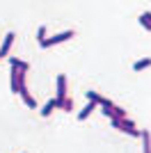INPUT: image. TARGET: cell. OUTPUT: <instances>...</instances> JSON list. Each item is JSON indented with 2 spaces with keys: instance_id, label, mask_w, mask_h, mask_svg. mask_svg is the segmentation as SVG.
<instances>
[{
  "instance_id": "obj_1",
  "label": "cell",
  "mask_w": 151,
  "mask_h": 153,
  "mask_svg": "<svg viewBox=\"0 0 151 153\" xmlns=\"http://www.w3.org/2000/svg\"><path fill=\"white\" fill-rule=\"evenodd\" d=\"M110 121H112V126L117 128V130H121V133L131 135V137H142V130H138L131 119H110Z\"/></svg>"
},
{
  "instance_id": "obj_2",
  "label": "cell",
  "mask_w": 151,
  "mask_h": 153,
  "mask_svg": "<svg viewBox=\"0 0 151 153\" xmlns=\"http://www.w3.org/2000/svg\"><path fill=\"white\" fill-rule=\"evenodd\" d=\"M23 85H28V82H25V73L21 69L9 66V87H12V91H14V94H19Z\"/></svg>"
},
{
  "instance_id": "obj_3",
  "label": "cell",
  "mask_w": 151,
  "mask_h": 153,
  "mask_svg": "<svg viewBox=\"0 0 151 153\" xmlns=\"http://www.w3.org/2000/svg\"><path fill=\"white\" fill-rule=\"evenodd\" d=\"M73 34H76L73 30L60 32V34H55V37H50V39H46L44 44H41V48H48V46H57V44H62V41H69V39L73 37Z\"/></svg>"
},
{
  "instance_id": "obj_4",
  "label": "cell",
  "mask_w": 151,
  "mask_h": 153,
  "mask_svg": "<svg viewBox=\"0 0 151 153\" xmlns=\"http://www.w3.org/2000/svg\"><path fill=\"white\" fill-rule=\"evenodd\" d=\"M55 98L57 101H67V76L60 73L57 76V91H55Z\"/></svg>"
},
{
  "instance_id": "obj_5",
  "label": "cell",
  "mask_w": 151,
  "mask_h": 153,
  "mask_svg": "<svg viewBox=\"0 0 151 153\" xmlns=\"http://www.w3.org/2000/svg\"><path fill=\"white\" fill-rule=\"evenodd\" d=\"M19 96L23 98V103H25L30 110H37V101H34V96H30V91H28V85H23V87H21Z\"/></svg>"
},
{
  "instance_id": "obj_6",
  "label": "cell",
  "mask_w": 151,
  "mask_h": 153,
  "mask_svg": "<svg viewBox=\"0 0 151 153\" xmlns=\"http://www.w3.org/2000/svg\"><path fill=\"white\" fill-rule=\"evenodd\" d=\"M14 37H16L14 32H7L5 34V41H2V46H0V59L9 55V48H12V44H14Z\"/></svg>"
},
{
  "instance_id": "obj_7",
  "label": "cell",
  "mask_w": 151,
  "mask_h": 153,
  "mask_svg": "<svg viewBox=\"0 0 151 153\" xmlns=\"http://www.w3.org/2000/svg\"><path fill=\"white\" fill-rule=\"evenodd\" d=\"M62 103L64 101H57V98H50L48 103H46L44 108H41V117H48L53 110H62Z\"/></svg>"
},
{
  "instance_id": "obj_8",
  "label": "cell",
  "mask_w": 151,
  "mask_h": 153,
  "mask_svg": "<svg viewBox=\"0 0 151 153\" xmlns=\"http://www.w3.org/2000/svg\"><path fill=\"white\" fill-rule=\"evenodd\" d=\"M99 108V105H96V103H92V101H87V105H85V108L80 110V112H78V121H85V119H87L89 114H92V112H94V110Z\"/></svg>"
},
{
  "instance_id": "obj_9",
  "label": "cell",
  "mask_w": 151,
  "mask_h": 153,
  "mask_svg": "<svg viewBox=\"0 0 151 153\" xmlns=\"http://www.w3.org/2000/svg\"><path fill=\"white\" fill-rule=\"evenodd\" d=\"M9 66H14V69H21L23 73H28V71H30V64L23 62V59H19V57H9Z\"/></svg>"
},
{
  "instance_id": "obj_10",
  "label": "cell",
  "mask_w": 151,
  "mask_h": 153,
  "mask_svg": "<svg viewBox=\"0 0 151 153\" xmlns=\"http://www.w3.org/2000/svg\"><path fill=\"white\" fill-rule=\"evenodd\" d=\"M142 153H151V133L142 130Z\"/></svg>"
},
{
  "instance_id": "obj_11",
  "label": "cell",
  "mask_w": 151,
  "mask_h": 153,
  "mask_svg": "<svg viewBox=\"0 0 151 153\" xmlns=\"http://www.w3.org/2000/svg\"><path fill=\"white\" fill-rule=\"evenodd\" d=\"M151 66V57H142V59H138V62L133 64V71H144V69H149Z\"/></svg>"
},
{
  "instance_id": "obj_12",
  "label": "cell",
  "mask_w": 151,
  "mask_h": 153,
  "mask_svg": "<svg viewBox=\"0 0 151 153\" xmlns=\"http://www.w3.org/2000/svg\"><path fill=\"white\" fill-rule=\"evenodd\" d=\"M140 25L144 27V30H149L151 32V12H144V14H140Z\"/></svg>"
},
{
  "instance_id": "obj_13",
  "label": "cell",
  "mask_w": 151,
  "mask_h": 153,
  "mask_svg": "<svg viewBox=\"0 0 151 153\" xmlns=\"http://www.w3.org/2000/svg\"><path fill=\"white\" fill-rule=\"evenodd\" d=\"M37 37H39V44H44V41H46V27H44V25H39Z\"/></svg>"
},
{
  "instance_id": "obj_14",
  "label": "cell",
  "mask_w": 151,
  "mask_h": 153,
  "mask_svg": "<svg viewBox=\"0 0 151 153\" xmlns=\"http://www.w3.org/2000/svg\"><path fill=\"white\" fill-rule=\"evenodd\" d=\"M114 119H126V110H121V108H117V105H114Z\"/></svg>"
},
{
  "instance_id": "obj_15",
  "label": "cell",
  "mask_w": 151,
  "mask_h": 153,
  "mask_svg": "<svg viewBox=\"0 0 151 153\" xmlns=\"http://www.w3.org/2000/svg\"><path fill=\"white\" fill-rule=\"evenodd\" d=\"M71 108H73V101H71V98H67V101L62 103V110H67V112H69Z\"/></svg>"
}]
</instances>
